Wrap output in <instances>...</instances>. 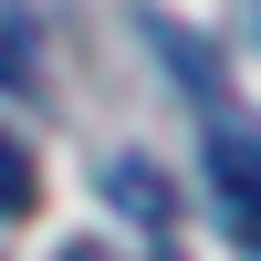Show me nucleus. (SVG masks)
Returning a JSON list of instances; mask_svg holds the SVG:
<instances>
[{
  "label": "nucleus",
  "instance_id": "3",
  "mask_svg": "<svg viewBox=\"0 0 261 261\" xmlns=\"http://www.w3.org/2000/svg\"><path fill=\"white\" fill-rule=\"evenodd\" d=\"M32 199H42V167H32V146L0 125V220H32Z\"/></svg>",
  "mask_w": 261,
  "mask_h": 261
},
{
  "label": "nucleus",
  "instance_id": "1",
  "mask_svg": "<svg viewBox=\"0 0 261 261\" xmlns=\"http://www.w3.org/2000/svg\"><path fill=\"white\" fill-rule=\"evenodd\" d=\"M209 188H220V230L251 251L261 241V146L230 105H209Z\"/></svg>",
  "mask_w": 261,
  "mask_h": 261
},
{
  "label": "nucleus",
  "instance_id": "2",
  "mask_svg": "<svg viewBox=\"0 0 261 261\" xmlns=\"http://www.w3.org/2000/svg\"><path fill=\"white\" fill-rule=\"evenodd\" d=\"M105 199H115L146 241H178V188H167L146 157H105Z\"/></svg>",
  "mask_w": 261,
  "mask_h": 261
},
{
  "label": "nucleus",
  "instance_id": "4",
  "mask_svg": "<svg viewBox=\"0 0 261 261\" xmlns=\"http://www.w3.org/2000/svg\"><path fill=\"white\" fill-rule=\"evenodd\" d=\"M63 261H115V251H105V241H73V251H63Z\"/></svg>",
  "mask_w": 261,
  "mask_h": 261
}]
</instances>
